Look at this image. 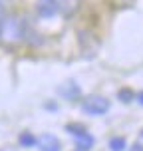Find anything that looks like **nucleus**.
I'll return each mask as SVG.
<instances>
[{
    "instance_id": "7",
    "label": "nucleus",
    "mask_w": 143,
    "mask_h": 151,
    "mask_svg": "<svg viewBox=\"0 0 143 151\" xmlns=\"http://www.w3.org/2000/svg\"><path fill=\"white\" fill-rule=\"evenodd\" d=\"M18 141H20L22 147H34V145H36V137H34V133H30V131H22L20 137H18Z\"/></svg>"
},
{
    "instance_id": "10",
    "label": "nucleus",
    "mask_w": 143,
    "mask_h": 151,
    "mask_svg": "<svg viewBox=\"0 0 143 151\" xmlns=\"http://www.w3.org/2000/svg\"><path fill=\"white\" fill-rule=\"evenodd\" d=\"M117 98H119L123 104H129V101H133L135 93H133V90H129V88H121V90L117 91Z\"/></svg>"
},
{
    "instance_id": "9",
    "label": "nucleus",
    "mask_w": 143,
    "mask_h": 151,
    "mask_svg": "<svg viewBox=\"0 0 143 151\" xmlns=\"http://www.w3.org/2000/svg\"><path fill=\"white\" fill-rule=\"evenodd\" d=\"M58 4H60V8H64L66 14H72L75 8H78L80 0H58Z\"/></svg>"
},
{
    "instance_id": "4",
    "label": "nucleus",
    "mask_w": 143,
    "mask_h": 151,
    "mask_svg": "<svg viewBox=\"0 0 143 151\" xmlns=\"http://www.w3.org/2000/svg\"><path fill=\"white\" fill-rule=\"evenodd\" d=\"M36 145L40 151H62L60 139L52 133H44V135L36 137Z\"/></svg>"
},
{
    "instance_id": "1",
    "label": "nucleus",
    "mask_w": 143,
    "mask_h": 151,
    "mask_svg": "<svg viewBox=\"0 0 143 151\" xmlns=\"http://www.w3.org/2000/svg\"><path fill=\"white\" fill-rule=\"evenodd\" d=\"M24 38V22L18 16H2L0 18V40L6 44H16Z\"/></svg>"
},
{
    "instance_id": "12",
    "label": "nucleus",
    "mask_w": 143,
    "mask_h": 151,
    "mask_svg": "<svg viewBox=\"0 0 143 151\" xmlns=\"http://www.w3.org/2000/svg\"><path fill=\"white\" fill-rule=\"evenodd\" d=\"M137 101L143 106V91H139V93H137Z\"/></svg>"
},
{
    "instance_id": "2",
    "label": "nucleus",
    "mask_w": 143,
    "mask_h": 151,
    "mask_svg": "<svg viewBox=\"0 0 143 151\" xmlns=\"http://www.w3.org/2000/svg\"><path fill=\"white\" fill-rule=\"evenodd\" d=\"M82 109L88 115H103L109 109V99H106L103 96H90L82 101Z\"/></svg>"
},
{
    "instance_id": "5",
    "label": "nucleus",
    "mask_w": 143,
    "mask_h": 151,
    "mask_svg": "<svg viewBox=\"0 0 143 151\" xmlns=\"http://www.w3.org/2000/svg\"><path fill=\"white\" fill-rule=\"evenodd\" d=\"M58 93L64 96L66 99H75L78 96H80V86L74 83V82H68V83H64V86L58 88Z\"/></svg>"
},
{
    "instance_id": "3",
    "label": "nucleus",
    "mask_w": 143,
    "mask_h": 151,
    "mask_svg": "<svg viewBox=\"0 0 143 151\" xmlns=\"http://www.w3.org/2000/svg\"><path fill=\"white\" fill-rule=\"evenodd\" d=\"M60 4L58 0H36V12L40 18H52L58 14Z\"/></svg>"
},
{
    "instance_id": "6",
    "label": "nucleus",
    "mask_w": 143,
    "mask_h": 151,
    "mask_svg": "<svg viewBox=\"0 0 143 151\" xmlns=\"http://www.w3.org/2000/svg\"><path fill=\"white\" fill-rule=\"evenodd\" d=\"M74 137H75V143H78V147H80V149H90L91 145L96 143L93 135H91V133H88L86 129H83V131H80V133H75Z\"/></svg>"
},
{
    "instance_id": "11",
    "label": "nucleus",
    "mask_w": 143,
    "mask_h": 151,
    "mask_svg": "<svg viewBox=\"0 0 143 151\" xmlns=\"http://www.w3.org/2000/svg\"><path fill=\"white\" fill-rule=\"evenodd\" d=\"M129 151H143V145H141V143H135V145H133V147H131Z\"/></svg>"
},
{
    "instance_id": "8",
    "label": "nucleus",
    "mask_w": 143,
    "mask_h": 151,
    "mask_svg": "<svg viewBox=\"0 0 143 151\" xmlns=\"http://www.w3.org/2000/svg\"><path fill=\"white\" fill-rule=\"evenodd\" d=\"M125 147H127L125 137H111V139H109V149L111 151H123Z\"/></svg>"
},
{
    "instance_id": "13",
    "label": "nucleus",
    "mask_w": 143,
    "mask_h": 151,
    "mask_svg": "<svg viewBox=\"0 0 143 151\" xmlns=\"http://www.w3.org/2000/svg\"><path fill=\"white\" fill-rule=\"evenodd\" d=\"M141 137H143V131H141Z\"/></svg>"
}]
</instances>
